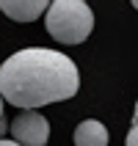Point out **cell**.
Returning <instances> with one entry per match:
<instances>
[{
  "instance_id": "cell-8",
  "label": "cell",
  "mask_w": 138,
  "mask_h": 146,
  "mask_svg": "<svg viewBox=\"0 0 138 146\" xmlns=\"http://www.w3.org/2000/svg\"><path fill=\"white\" fill-rule=\"evenodd\" d=\"M0 146H19V143H17V141H3L0 138Z\"/></svg>"
},
{
  "instance_id": "cell-11",
  "label": "cell",
  "mask_w": 138,
  "mask_h": 146,
  "mask_svg": "<svg viewBox=\"0 0 138 146\" xmlns=\"http://www.w3.org/2000/svg\"><path fill=\"white\" fill-rule=\"evenodd\" d=\"M130 3H133V6H135V11H138V0H130Z\"/></svg>"
},
{
  "instance_id": "cell-7",
  "label": "cell",
  "mask_w": 138,
  "mask_h": 146,
  "mask_svg": "<svg viewBox=\"0 0 138 146\" xmlns=\"http://www.w3.org/2000/svg\"><path fill=\"white\" fill-rule=\"evenodd\" d=\"M6 130H8V121H6V119H0V138L6 135Z\"/></svg>"
},
{
  "instance_id": "cell-10",
  "label": "cell",
  "mask_w": 138,
  "mask_h": 146,
  "mask_svg": "<svg viewBox=\"0 0 138 146\" xmlns=\"http://www.w3.org/2000/svg\"><path fill=\"white\" fill-rule=\"evenodd\" d=\"M0 119H3V97H0Z\"/></svg>"
},
{
  "instance_id": "cell-4",
  "label": "cell",
  "mask_w": 138,
  "mask_h": 146,
  "mask_svg": "<svg viewBox=\"0 0 138 146\" xmlns=\"http://www.w3.org/2000/svg\"><path fill=\"white\" fill-rule=\"evenodd\" d=\"M50 6H53V0H0V11L17 22H33Z\"/></svg>"
},
{
  "instance_id": "cell-3",
  "label": "cell",
  "mask_w": 138,
  "mask_h": 146,
  "mask_svg": "<svg viewBox=\"0 0 138 146\" xmlns=\"http://www.w3.org/2000/svg\"><path fill=\"white\" fill-rule=\"evenodd\" d=\"M11 132L19 146H44L50 141V124L39 110H22L11 121Z\"/></svg>"
},
{
  "instance_id": "cell-6",
  "label": "cell",
  "mask_w": 138,
  "mask_h": 146,
  "mask_svg": "<svg viewBox=\"0 0 138 146\" xmlns=\"http://www.w3.org/2000/svg\"><path fill=\"white\" fill-rule=\"evenodd\" d=\"M124 146H138V127H133L127 132V138H124Z\"/></svg>"
},
{
  "instance_id": "cell-9",
  "label": "cell",
  "mask_w": 138,
  "mask_h": 146,
  "mask_svg": "<svg viewBox=\"0 0 138 146\" xmlns=\"http://www.w3.org/2000/svg\"><path fill=\"white\" fill-rule=\"evenodd\" d=\"M133 127H138V102H135V113H133Z\"/></svg>"
},
{
  "instance_id": "cell-2",
  "label": "cell",
  "mask_w": 138,
  "mask_h": 146,
  "mask_svg": "<svg viewBox=\"0 0 138 146\" xmlns=\"http://www.w3.org/2000/svg\"><path fill=\"white\" fill-rule=\"evenodd\" d=\"M47 33L61 44H80L94 31V14L86 0H53L44 17Z\"/></svg>"
},
{
  "instance_id": "cell-5",
  "label": "cell",
  "mask_w": 138,
  "mask_h": 146,
  "mask_svg": "<svg viewBox=\"0 0 138 146\" xmlns=\"http://www.w3.org/2000/svg\"><path fill=\"white\" fill-rule=\"evenodd\" d=\"M75 146H108V130L105 124L94 121H80L75 127Z\"/></svg>"
},
{
  "instance_id": "cell-1",
  "label": "cell",
  "mask_w": 138,
  "mask_h": 146,
  "mask_svg": "<svg viewBox=\"0 0 138 146\" xmlns=\"http://www.w3.org/2000/svg\"><path fill=\"white\" fill-rule=\"evenodd\" d=\"M80 88V74L72 58L47 47L14 52L0 66V97L14 108L36 110L41 105L72 99Z\"/></svg>"
}]
</instances>
